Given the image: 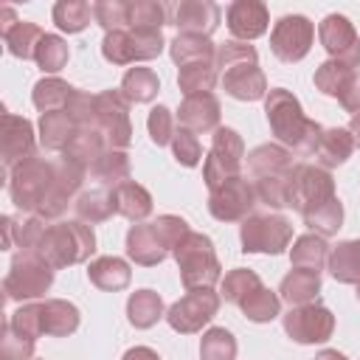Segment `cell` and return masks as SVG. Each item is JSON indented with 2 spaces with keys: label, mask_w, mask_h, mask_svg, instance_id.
I'll list each match as a JSON object with an SVG mask.
<instances>
[{
  "label": "cell",
  "mask_w": 360,
  "mask_h": 360,
  "mask_svg": "<svg viewBox=\"0 0 360 360\" xmlns=\"http://www.w3.org/2000/svg\"><path fill=\"white\" fill-rule=\"evenodd\" d=\"M264 115L270 124V132L281 146L295 152L298 158L315 155V146L321 141L323 127L304 115L301 101L287 87H273L264 96Z\"/></svg>",
  "instance_id": "cell-1"
},
{
  "label": "cell",
  "mask_w": 360,
  "mask_h": 360,
  "mask_svg": "<svg viewBox=\"0 0 360 360\" xmlns=\"http://www.w3.org/2000/svg\"><path fill=\"white\" fill-rule=\"evenodd\" d=\"M79 321H82L79 307L65 301V298H45V301L20 304V309H14L8 318V323L31 340H37L42 335L68 338L79 329Z\"/></svg>",
  "instance_id": "cell-2"
},
{
  "label": "cell",
  "mask_w": 360,
  "mask_h": 360,
  "mask_svg": "<svg viewBox=\"0 0 360 360\" xmlns=\"http://www.w3.org/2000/svg\"><path fill=\"white\" fill-rule=\"evenodd\" d=\"M93 250H96V233L87 222H82V219H68V222L56 219V222H48V228H45L34 253L39 259H45L53 270H62V267L87 262Z\"/></svg>",
  "instance_id": "cell-3"
},
{
  "label": "cell",
  "mask_w": 360,
  "mask_h": 360,
  "mask_svg": "<svg viewBox=\"0 0 360 360\" xmlns=\"http://www.w3.org/2000/svg\"><path fill=\"white\" fill-rule=\"evenodd\" d=\"M172 256L177 262L180 281H183L186 290H202V287H214L217 281H222V264L217 259L211 236L191 231L172 250Z\"/></svg>",
  "instance_id": "cell-4"
},
{
  "label": "cell",
  "mask_w": 360,
  "mask_h": 360,
  "mask_svg": "<svg viewBox=\"0 0 360 360\" xmlns=\"http://www.w3.org/2000/svg\"><path fill=\"white\" fill-rule=\"evenodd\" d=\"M53 160H45L39 155H31L25 158L22 163H17L11 172H8V194H11V202L17 211L22 214H39L51 186H53Z\"/></svg>",
  "instance_id": "cell-5"
},
{
  "label": "cell",
  "mask_w": 360,
  "mask_h": 360,
  "mask_svg": "<svg viewBox=\"0 0 360 360\" xmlns=\"http://www.w3.org/2000/svg\"><path fill=\"white\" fill-rule=\"evenodd\" d=\"M166 48L160 28H124L110 31L101 39V56L112 65H135L160 56Z\"/></svg>",
  "instance_id": "cell-6"
},
{
  "label": "cell",
  "mask_w": 360,
  "mask_h": 360,
  "mask_svg": "<svg viewBox=\"0 0 360 360\" xmlns=\"http://www.w3.org/2000/svg\"><path fill=\"white\" fill-rule=\"evenodd\" d=\"M53 273L56 270L37 253H17L3 278V292L8 301H20V304L37 301L51 290Z\"/></svg>",
  "instance_id": "cell-7"
},
{
  "label": "cell",
  "mask_w": 360,
  "mask_h": 360,
  "mask_svg": "<svg viewBox=\"0 0 360 360\" xmlns=\"http://www.w3.org/2000/svg\"><path fill=\"white\" fill-rule=\"evenodd\" d=\"M292 239V222L284 214H250L239 225V242L245 253H270L278 256Z\"/></svg>",
  "instance_id": "cell-8"
},
{
  "label": "cell",
  "mask_w": 360,
  "mask_h": 360,
  "mask_svg": "<svg viewBox=\"0 0 360 360\" xmlns=\"http://www.w3.org/2000/svg\"><path fill=\"white\" fill-rule=\"evenodd\" d=\"M242 163H245V141L236 129L231 127H219L211 138V149L205 155L202 163V180L211 188H217L219 183L242 174Z\"/></svg>",
  "instance_id": "cell-9"
},
{
  "label": "cell",
  "mask_w": 360,
  "mask_h": 360,
  "mask_svg": "<svg viewBox=\"0 0 360 360\" xmlns=\"http://www.w3.org/2000/svg\"><path fill=\"white\" fill-rule=\"evenodd\" d=\"M335 197L338 194H335V180H332L329 169H323L318 163H295L292 186H290V205L301 214V219Z\"/></svg>",
  "instance_id": "cell-10"
},
{
  "label": "cell",
  "mask_w": 360,
  "mask_h": 360,
  "mask_svg": "<svg viewBox=\"0 0 360 360\" xmlns=\"http://www.w3.org/2000/svg\"><path fill=\"white\" fill-rule=\"evenodd\" d=\"M256 205L259 197L253 180H248L245 174H236L208 191V214L219 222H242L253 214Z\"/></svg>",
  "instance_id": "cell-11"
},
{
  "label": "cell",
  "mask_w": 360,
  "mask_h": 360,
  "mask_svg": "<svg viewBox=\"0 0 360 360\" xmlns=\"http://www.w3.org/2000/svg\"><path fill=\"white\" fill-rule=\"evenodd\" d=\"M219 298L222 295L214 292V287L186 290V295L166 309V323L180 335H194L219 312Z\"/></svg>",
  "instance_id": "cell-12"
},
{
  "label": "cell",
  "mask_w": 360,
  "mask_h": 360,
  "mask_svg": "<svg viewBox=\"0 0 360 360\" xmlns=\"http://www.w3.org/2000/svg\"><path fill=\"white\" fill-rule=\"evenodd\" d=\"M284 332L290 335V340L301 343V346H312V343H326L335 332V315L329 307H323L321 301L312 304H301V307H290L281 318Z\"/></svg>",
  "instance_id": "cell-13"
},
{
  "label": "cell",
  "mask_w": 360,
  "mask_h": 360,
  "mask_svg": "<svg viewBox=\"0 0 360 360\" xmlns=\"http://www.w3.org/2000/svg\"><path fill=\"white\" fill-rule=\"evenodd\" d=\"M96 127L104 135L110 149H127L132 141L129 124V101L121 90H101L96 93Z\"/></svg>",
  "instance_id": "cell-14"
},
{
  "label": "cell",
  "mask_w": 360,
  "mask_h": 360,
  "mask_svg": "<svg viewBox=\"0 0 360 360\" xmlns=\"http://www.w3.org/2000/svg\"><path fill=\"white\" fill-rule=\"evenodd\" d=\"M315 39V25L304 14H284L270 31V51L276 59L292 65L301 62Z\"/></svg>",
  "instance_id": "cell-15"
},
{
  "label": "cell",
  "mask_w": 360,
  "mask_h": 360,
  "mask_svg": "<svg viewBox=\"0 0 360 360\" xmlns=\"http://www.w3.org/2000/svg\"><path fill=\"white\" fill-rule=\"evenodd\" d=\"M318 37L329 59H340V62H349L352 68H360V37L349 22V17L326 14L318 25Z\"/></svg>",
  "instance_id": "cell-16"
},
{
  "label": "cell",
  "mask_w": 360,
  "mask_h": 360,
  "mask_svg": "<svg viewBox=\"0 0 360 360\" xmlns=\"http://www.w3.org/2000/svg\"><path fill=\"white\" fill-rule=\"evenodd\" d=\"M37 155L34 152V127L28 118L6 112L3 110V132H0V158L6 172H11L17 163H22L25 158Z\"/></svg>",
  "instance_id": "cell-17"
},
{
  "label": "cell",
  "mask_w": 360,
  "mask_h": 360,
  "mask_svg": "<svg viewBox=\"0 0 360 360\" xmlns=\"http://www.w3.org/2000/svg\"><path fill=\"white\" fill-rule=\"evenodd\" d=\"M225 20H228V31L239 42H250V39L262 37L270 25L267 6L259 0H233L225 11Z\"/></svg>",
  "instance_id": "cell-18"
},
{
  "label": "cell",
  "mask_w": 360,
  "mask_h": 360,
  "mask_svg": "<svg viewBox=\"0 0 360 360\" xmlns=\"http://www.w3.org/2000/svg\"><path fill=\"white\" fill-rule=\"evenodd\" d=\"M222 90L236 101H259L267 96V79L259 62H242L219 73Z\"/></svg>",
  "instance_id": "cell-19"
},
{
  "label": "cell",
  "mask_w": 360,
  "mask_h": 360,
  "mask_svg": "<svg viewBox=\"0 0 360 360\" xmlns=\"http://www.w3.org/2000/svg\"><path fill=\"white\" fill-rule=\"evenodd\" d=\"M219 6L211 0H180L172 11V25H177L180 34H200L211 37V31L219 25Z\"/></svg>",
  "instance_id": "cell-20"
},
{
  "label": "cell",
  "mask_w": 360,
  "mask_h": 360,
  "mask_svg": "<svg viewBox=\"0 0 360 360\" xmlns=\"http://www.w3.org/2000/svg\"><path fill=\"white\" fill-rule=\"evenodd\" d=\"M219 115H222V107H219V98L214 93L186 96L177 107L180 127L191 129L194 135L197 132H217L219 129Z\"/></svg>",
  "instance_id": "cell-21"
},
{
  "label": "cell",
  "mask_w": 360,
  "mask_h": 360,
  "mask_svg": "<svg viewBox=\"0 0 360 360\" xmlns=\"http://www.w3.org/2000/svg\"><path fill=\"white\" fill-rule=\"evenodd\" d=\"M172 250L166 248V242L160 239L155 222H135L127 231V256L141 264V267H155L160 264Z\"/></svg>",
  "instance_id": "cell-22"
},
{
  "label": "cell",
  "mask_w": 360,
  "mask_h": 360,
  "mask_svg": "<svg viewBox=\"0 0 360 360\" xmlns=\"http://www.w3.org/2000/svg\"><path fill=\"white\" fill-rule=\"evenodd\" d=\"M110 194H112L115 214H121L129 222H146V217L152 214V194L135 180H127V183L110 188Z\"/></svg>",
  "instance_id": "cell-23"
},
{
  "label": "cell",
  "mask_w": 360,
  "mask_h": 360,
  "mask_svg": "<svg viewBox=\"0 0 360 360\" xmlns=\"http://www.w3.org/2000/svg\"><path fill=\"white\" fill-rule=\"evenodd\" d=\"M129 155H127V149H104L96 160H93V166H90V180L93 183H98V188H115V186H121V183H127L129 180Z\"/></svg>",
  "instance_id": "cell-24"
},
{
  "label": "cell",
  "mask_w": 360,
  "mask_h": 360,
  "mask_svg": "<svg viewBox=\"0 0 360 360\" xmlns=\"http://www.w3.org/2000/svg\"><path fill=\"white\" fill-rule=\"evenodd\" d=\"M87 278H90V284H96L104 292H118V290L129 287L132 270L118 256H98L87 264Z\"/></svg>",
  "instance_id": "cell-25"
},
{
  "label": "cell",
  "mask_w": 360,
  "mask_h": 360,
  "mask_svg": "<svg viewBox=\"0 0 360 360\" xmlns=\"http://www.w3.org/2000/svg\"><path fill=\"white\" fill-rule=\"evenodd\" d=\"M354 152V138L349 132V127H329L321 132V141L315 146V158H318V166L323 169H335V166H343Z\"/></svg>",
  "instance_id": "cell-26"
},
{
  "label": "cell",
  "mask_w": 360,
  "mask_h": 360,
  "mask_svg": "<svg viewBox=\"0 0 360 360\" xmlns=\"http://www.w3.org/2000/svg\"><path fill=\"white\" fill-rule=\"evenodd\" d=\"M318 292H321V273L304 270V267H292L278 284V298L287 301L290 307L312 304Z\"/></svg>",
  "instance_id": "cell-27"
},
{
  "label": "cell",
  "mask_w": 360,
  "mask_h": 360,
  "mask_svg": "<svg viewBox=\"0 0 360 360\" xmlns=\"http://www.w3.org/2000/svg\"><path fill=\"white\" fill-rule=\"evenodd\" d=\"M295 166L292 152L281 143H259L250 155H248V172L250 180L253 177H267V174H284Z\"/></svg>",
  "instance_id": "cell-28"
},
{
  "label": "cell",
  "mask_w": 360,
  "mask_h": 360,
  "mask_svg": "<svg viewBox=\"0 0 360 360\" xmlns=\"http://www.w3.org/2000/svg\"><path fill=\"white\" fill-rule=\"evenodd\" d=\"M326 270L335 281L340 284H360V239H346V242H338L332 250H329V262H326Z\"/></svg>",
  "instance_id": "cell-29"
},
{
  "label": "cell",
  "mask_w": 360,
  "mask_h": 360,
  "mask_svg": "<svg viewBox=\"0 0 360 360\" xmlns=\"http://www.w3.org/2000/svg\"><path fill=\"white\" fill-rule=\"evenodd\" d=\"M160 318H166V309H163V298L155 290L143 287L127 298V321L135 329H152Z\"/></svg>",
  "instance_id": "cell-30"
},
{
  "label": "cell",
  "mask_w": 360,
  "mask_h": 360,
  "mask_svg": "<svg viewBox=\"0 0 360 360\" xmlns=\"http://www.w3.org/2000/svg\"><path fill=\"white\" fill-rule=\"evenodd\" d=\"M169 53L174 65H191V62H214L217 59V45L211 42V37H200V34H177L169 42Z\"/></svg>",
  "instance_id": "cell-31"
},
{
  "label": "cell",
  "mask_w": 360,
  "mask_h": 360,
  "mask_svg": "<svg viewBox=\"0 0 360 360\" xmlns=\"http://www.w3.org/2000/svg\"><path fill=\"white\" fill-rule=\"evenodd\" d=\"M357 73H360V68H352L349 62H340V59H326V62H321V65H318V70H315L312 82H315V87H318L323 96L340 98Z\"/></svg>",
  "instance_id": "cell-32"
},
{
  "label": "cell",
  "mask_w": 360,
  "mask_h": 360,
  "mask_svg": "<svg viewBox=\"0 0 360 360\" xmlns=\"http://www.w3.org/2000/svg\"><path fill=\"white\" fill-rule=\"evenodd\" d=\"M290 262L292 267H304V270H315L321 273L329 262V245H326V236L321 233H304L292 242L290 248Z\"/></svg>",
  "instance_id": "cell-33"
},
{
  "label": "cell",
  "mask_w": 360,
  "mask_h": 360,
  "mask_svg": "<svg viewBox=\"0 0 360 360\" xmlns=\"http://www.w3.org/2000/svg\"><path fill=\"white\" fill-rule=\"evenodd\" d=\"M118 90H121V96H124L129 104H149V101L160 93V79H158V73H155L152 68L135 65V68H129V70L124 73Z\"/></svg>",
  "instance_id": "cell-34"
},
{
  "label": "cell",
  "mask_w": 360,
  "mask_h": 360,
  "mask_svg": "<svg viewBox=\"0 0 360 360\" xmlns=\"http://www.w3.org/2000/svg\"><path fill=\"white\" fill-rule=\"evenodd\" d=\"M73 132H76V124L70 121V115L65 110L39 115V143L48 152H65L70 138H73Z\"/></svg>",
  "instance_id": "cell-35"
},
{
  "label": "cell",
  "mask_w": 360,
  "mask_h": 360,
  "mask_svg": "<svg viewBox=\"0 0 360 360\" xmlns=\"http://www.w3.org/2000/svg\"><path fill=\"white\" fill-rule=\"evenodd\" d=\"M73 90H76V87H70V84H68L65 79H59V76H42V79L34 84V90H31V101H34V107L39 110V115H42V112H56V110H65V107H68Z\"/></svg>",
  "instance_id": "cell-36"
},
{
  "label": "cell",
  "mask_w": 360,
  "mask_h": 360,
  "mask_svg": "<svg viewBox=\"0 0 360 360\" xmlns=\"http://www.w3.org/2000/svg\"><path fill=\"white\" fill-rule=\"evenodd\" d=\"M73 211H76V219H82V222H87V225L107 222V219L115 214L110 188H90V191H82V194L76 197V202H73Z\"/></svg>",
  "instance_id": "cell-37"
},
{
  "label": "cell",
  "mask_w": 360,
  "mask_h": 360,
  "mask_svg": "<svg viewBox=\"0 0 360 360\" xmlns=\"http://www.w3.org/2000/svg\"><path fill=\"white\" fill-rule=\"evenodd\" d=\"M104 149H107V141H104V135L98 132V127H79L62 155L70 158V160H76V163H82V166H87V172H90L93 160H96Z\"/></svg>",
  "instance_id": "cell-38"
},
{
  "label": "cell",
  "mask_w": 360,
  "mask_h": 360,
  "mask_svg": "<svg viewBox=\"0 0 360 360\" xmlns=\"http://www.w3.org/2000/svg\"><path fill=\"white\" fill-rule=\"evenodd\" d=\"M42 37H45V31L37 22H28V20H17L8 31H3V42H6L8 53L17 56V59H34L37 45H39Z\"/></svg>",
  "instance_id": "cell-39"
},
{
  "label": "cell",
  "mask_w": 360,
  "mask_h": 360,
  "mask_svg": "<svg viewBox=\"0 0 360 360\" xmlns=\"http://www.w3.org/2000/svg\"><path fill=\"white\" fill-rule=\"evenodd\" d=\"M295 169V166H292ZM292 169L284 174H267V177H253V188L262 205L278 211L290 205V186H292Z\"/></svg>",
  "instance_id": "cell-40"
},
{
  "label": "cell",
  "mask_w": 360,
  "mask_h": 360,
  "mask_svg": "<svg viewBox=\"0 0 360 360\" xmlns=\"http://www.w3.org/2000/svg\"><path fill=\"white\" fill-rule=\"evenodd\" d=\"M217 79H219V70L214 62H191V65H183L177 70V87L183 90V96L211 93Z\"/></svg>",
  "instance_id": "cell-41"
},
{
  "label": "cell",
  "mask_w": 360,
  "mask_h": 360,
  "mask_svg": "<svg viewBox=\"0 0 360 360\" xmlns=\"http://www.w3.org/2000/svg\"><path fill=\"white\" fill-rule=\"evenodd\" d=\"M239 309H242V315H245L248 321H253V323H270L273 318L281 315V298H278V292H273V290H267V287L262 284L259 290H253V292L239 304Z\"/></svg>",
  "instance_id": "cell-42"
},
{
  "label": "cell",
  "mask_w": 360,
  "mask_h": 360,
  "mask_svg": "<svg viewBox=\"0 0 360 360\" xmlns=\"http://www.w3.org/2000/svg\"><path fill=\"white\" fill-rule=\"evenodd\" d=\"M262 287V278L250 270V267H233V270H228L225 276H222V281H219V295L225 298V301H231V304H242L253 290H259Z\"/></svg>",
  "instance_id": "cell-43"
},
{
  "label": "cell",
  "mask_w": 360,
  "mask_h": 360,
  "mask_svg": "<svg viewBox=\"0 0 360 360\" xmlns=\"http://www.w3.org/2000/svg\"><path fill=\"white\" fill-rule=\"evenodd\" d=\"M53 22L68 31V34H79L90 25V17H93V8L84 3V0H59L51 11Z\"/></svg>",
  "instance_id": "cell-44"
},
{
  "label": "cell",
  "mask_w": 360,
  "mask_h": 360,
  "mask_svg": "<svg viewBox=\"0 0 360 360\" xmlns=\"http://www.w3.org/2000/svg\"><path fill=\"white\" fill-rule=\"evenodd\" d=\"M68 56H70V48L68 42L59 37V34H45L37 45V53H34V62L45 70V73H59L65 65H68Z\"/></svg>",
  "instance_id": "cell-45"
},
{
  "label": "cell",
  "mask_w": 360,
  "mask_h": 360,
  "mask_svg": "<svg viewBox=\"0 0 360 360\" xmlns=\"http://www.w3.org/2000/svg\"><path fill=\"white\" fill-rule=\"evenodd\" d=\"M200 360H236V338L225 326H211L200 340Z\"/></svg>",
  "instance_id": "cell-46"
},
{
  "label": "cell",
  "mask_w": 360,
  "mask_h": 360,
  "mask_svg": "<svg viewBox=\"0 0 360 360\" xmlns=\"http://www.w3.org/2000/svg\"><path fill=\"white\" fill-rule=\"evenodd\" d=\"M304 225L312 231V233H321V236H335L343 225V202L335 197L329 200L326 205L315 208L312 214L304 217Z\"/></svg>",
  "instance_id": "cell-47"
},
{
  "label": "cell",
  "mask_w": 360,
  "mask_h": 360,
  "mask_svg": "<svg viewBox=\"0 0 360 360\" xmlns=\"http://www.w3.org/2000/svg\"><path fill=\"white\" fill-rule=\"evenodd\" d=\"M93 20L104 28V34L124 31V28H129V3H124V0H98V3H93Z\"/></svg>",
  "instance_id": "cell-48"
},
{
  "label": "cell",
  "mask_w": 360,
  "mask_h": 360,
  "mask_svg": "<svg viewBox=\"0 0 360 360\" xmlns=\"http://www.w3.org/2000/svg\"><path fill=\"white\" fill-rule=\"evenodd\" d=\"M169 20V6L158 0H132L129 3V28H160Z\"/></svg>",
  "instance_id": "cell-49"
},
{
  "label": "cell",
  "mask_w": 360,
  "mask_h": 360,
  "mask_svg": "<svg viewBox=\"0 0 360 360\" xmlns=\"http://www.w3.org/2000/svg\"><path fill=\"white\" fill-rule=\"evenodd\" d=\"M34 346H37V340L20 335L8 321L3 323V335H0V360H34Z\"/></svg>",
  "instance_id": "cell-50"
},
{
  "label": "cell",
  "mask_w": 360,
  "mask_h": 360,
  "mask_svg": "<svg viewBox=\"0 0 360 360\" xmlns=\"http://www.w3.org/2000/svg\"><path fill=\"white\" fill-rule=\"evenodd\" d=\"M146 129H149V138H152L155 146L172 143V138H174V132H177V127H174V112H172L169 107H163V104L152 107L149 115H146Z\"/></svg>",
  "instance_id": "cell-51"
},
{
  "label": "cell",
  "mask_w": 360,
  "mask_h": 360,
  "mask_svg": "<svg viewBox=\"0 0 360 360\" xmlns=\"http://www.w3.org/2000/svg\"><path fill=\"white\" fill-rule=\"evenodd\" d=\"M242 62H259V53H256L253 45L239 42V39H228V42L217 45V59H214V65H217L219 73L228 70V68H233V65H242Z\"/></svg>",
  "instance_id": "cell-52"
},
{
  "label": "cell",
  "mask_w": 360,
  "mask_h": 360,
  "mask_svg": "<svg viewBox=\"0 0 360 360\" xmlns=\"http://www.w3.org/2000/svg\"><path fill=\"white\" fill-rule=\"evenodd\" d=\"M172 155H174V160L180 166L194 169L200 163V158H202V146H200V141H197V135L191 129L177 127V132L172 138Z\"/></svg>",
  "instance_id": "cell-53"
},
{
  "label": "cell",
  "mask_w": 360,
  "mask_h": 360,
  "mask_svg": "<svg viewBox=\"0 0 360 360\" xmlns=\"http://www.w3.org/2000/svg\"><path fill=\"white\" fill-rule=\"evenodd\" d=\"M65 112L70 115V121L76 124V129L79 127H96V96L76 87L73 96H70V101H68V107H65Z\"/></svg>",
  "instance_id": "cell-54"
},
{
  "label": "cell",
  "mask_w": 360,
  "mask_h": 360,
  "mask_svg": "<svg viewBox=\"0 0 360 360\" xmlns=\"http://www.w3.org/2000/svg\"><path fill=\"white\" fill-rule=\"evenodd\" d=\"M338 101H340V107H343L346 112H352V115L360 112V73L352 79V84L346 87V93H343Z\"/></svg>",
  "instance_id": "cell-55"
},
{
  "label": "cell",
  "mask_w": 360,
  "mask_h": 360,
  "mask_svg": "<svg viewBox=\"0 0 360 360\" xmlns=\"http://www.w3.org/2000/svg\"><path fill=\"white\" fill-rule=\"evenodd\" d=\"M121 360H160V354L155 349H149V346H132V349L124 352Z\"/></svg>",
  "instance_id": "cell-56"
},
{
  "label": "cell",
  "mask_w": 360,
  "mask_h": 360,
  "mask_svg": "<svg viewBox=\"0 0 360 360\" xmlns=\"http://www.w3.org/2000/svg\"><path fill=\"white\" fill-rule=\"evenodd\" d=\"M315 360H349V357L343 352H338V349H321L315 354Z\"/></svg>",
  "instance_id": "cell-57"
},
{
  "label": "cell",
  "mask_w": 360,
  "mask_h": 360,
  "mask_svg": "<svg viewBox=\"0 0 360 360\" xmlns=\"http://www.w3.org/2000/svg\"><path fill=\"white\" fill-rule=\"evenodd\" d=\"M14 245V236H11V217H3V248L8 250Z\"/></svg>",
  "instance_id": "cell-58"
},
{
  "label": "cell",
  "mask_w": 360,
  "mask_h": 360,
  "mask_svg": "<svg viewBox=\"0 0 360 360\" xmlns=\"http://www.w3.org/2000/svg\"><path fill=\"white\" fill-rule=\"evenodd\" d=\"M349 132H352V138H354V146H360V112L352 115V121H349Z\"/></svg>",
  "instance_id": "cell-59"
},
{
  "label": "cell",
  "mask_w": 360,
  "mask_h": 360,
  "mask_svg": "<svg viewBox=\"0 0 360 360\" xmlns=\"http://www.w3.org/2000/svg\"><path fill=\"white\" fill-rule=\"evenodd\" d=\"M357 301H360V284H357Z\"/></svg>",
  "instance_id": "cell-60"
},
{
  "label": "cell",
  "mask_w": 360,
  "mask_h": 360,
  "mask_svg": "<svg viewBox=\"0 0 360 360\" xmlns=\"http://www.w3.org/2000/svg\"><path fill=\"white\" fill-rule=\"evenodd\" d=\"M34 360H39V357H34Z\"/></svg>",
  "instance_id": "cell-61"
}]
</instances>
